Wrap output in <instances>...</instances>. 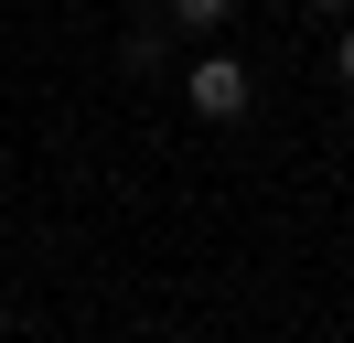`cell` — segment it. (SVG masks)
<instances>
[{
    "label": "cell",
    "instance_id": "277c9868",
    "mask_svg": "<svg viewBox=\"0 0 354 343\" xmlns=\"http://www.w3.org/2000/svg\"><path fill=\"white\" fill-rule=\"evenodd\" d=\"M311 11H354V0H311Z\"/></svg>",
    "mask_w": 354,
    "mask_h": 343
},
{
    "label": "cell",
    "instance_id": "3957f363",
    "mask_svg": "<svg viewBox=\"0 0 354 343\" xmlns=\"http://www.w3.org/2000/svg\"><path fill=\"white\" fill-rule=\"evenodd\" d=\"M333 64H344V86H354V33H344V43H333Z\"/></svg>",
    "mask_w": 354,
    "mask_h": 343
},
{
    "label": "cell",
    "instance_id": "6da1fadb",
    "mask_svg": "<svg viewBox=\"0 0 354 343\" xmlns=\"http://www.w3.org/2000/svg\"><path fill=\"white\" fill-rule=\"evenodd\" d=\"M183 97H194V118H215V129L247 118V64H236V54H204L194 75H183Z\"/></svg>",
    "mask_w": 354,
    "mask_h": 343
},
{
    "label": "cell",
    "instance_id": "7a4b0ae2",
    "mask_svg": "<svg viewBox=\"0 0 354 343\" xmlns=\"http://www.w3.org/2000/svg\"><path fill=\"white\" fill-rule=\"evenodd\" d=\"M225 11H236V0H172V21H194V33H215Z\"/></svg>",
    "mask_w": 354,
    "mask_h": 343
}]
</instances>
